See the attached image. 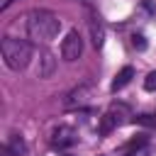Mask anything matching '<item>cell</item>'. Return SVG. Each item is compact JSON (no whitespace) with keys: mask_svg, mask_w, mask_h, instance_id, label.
Returning <instances> with one entry per match:
<instances>
[{"mask_svg":"<svg viewBox=\"0 0 156 156\" xmlns=\"http://www.w3.org/2000/svg\"><path fill=\"white\" fill-rule=\"evenodd\" d=\"M63 156H73V154H63Z\"/></svg>","mask_w":156,"mask_h":156,"instance_id":"obj_16","label":"cell"},{"mask_svg":"<svg viewBox=\"0 0 156 156\" xmlns=\"http://www.w3.org/2000/svg\"><path fill=\"white\" fill-rule=\"evenodd\" d=\"M90 34H93V46L100 49V46L105 44V32H102V27H100V22H98L95 17L90 20Z\"/></svg>","mask_w":156,"mask_h":156,"instance_id":"obj_11","label":"cell"},{"mask_svg":"<svg viewBox=\"0 0 156 156\" xmlns=\"http://www.w3.org/2000/svg\"><path fill=\"white\" fill-rule=\"evenodd\" d=\"M132 156H146V146H144V149H139V151H136V154H132Z\"/></svg>","mask_w":156,"mask_h":156,"instance_id":"obj_15","label":"cell"},{"mask_svg":"<svg viewBox=\"0 0 156 156\" xmlns=\"http://www.w3.org/2000/svg\"><path fill=\"white\" fill-rule=\"evenodd\" d=\"M83 54V39L76 29H71L61 41V58L63 61H78Z\"/></svg>","mask_w":156,"mask_h":156,"instance_id":"obj_4","label":"cell"},{"mask_svg":"<svg viewBox=\"0 0 156 156\" xmlns=\"http://www.w3.org/2000/svg\"><path fill=\"white\" fill-rule=\"evenodd\" d=\"M5 154L7 156H27V144L20 134H12L7 141H5Z\"/></svg>","mask_w":156,"mask_h":156,"instance_id":"obj_7","label":"cell"},{"mask_svg":"<svg viewBox=\"0 0 156 156\" xmlns=\"http://www.w3.org/2000/svg\"><path fill=\"white\" fill-rule=\"evenodd\" d=\"M93 98H95V90H93L90 85H78L76 90H71V93L66 95L63 105H66L68 110H73V107H88V105L93 102Z\"/></svg>","mask_w":156,"mask_h":156,"instance_id":"obj_5","label":"cell"},{"mask_svg":"<svg viewBox=\"0 0 156 156\" xmlns=\"http://www.w3.org/2000/svg\"><path fill=\"white\" fill-rule=\"evenodd\" d=\"M146 141H149V139H146V134H136V136H134V139H129V141H127L117 154H119V156H132V154H136L139 149H144V146H146Z\"/></svg>","mask_w":156,"mask_h":156,"instance_id":"obj_9","label":"cell"},{"mask_svg":"<svg viewBox=\"0 0 156 156\" xmlns=\"http://www.w3.org/2000/svg\"><path fill=\"white\" fill-rule=\"evenodd\" d=\"M0 51H2V61L10 71H22L27 68L29 58H32V46L29 41L24 39H17V37H5L2 44H0Z\"/></svg>","mask_w":156,"mask_h":156,"instance_id":"obj_2","label":"cell"},{"mask_svg":"<svg viewBox=\"0 0 156 156\" xmlns=\"http://www.w3.org/2000/svg\"><path fill=\"white\" fill-rule=\"evenodd\" d=\"M132 78H134V68H132V66H124V68H119V71H117V76L112 78V85H110V88L117 93V90L127 88Z\"/></svg>","mask_w":156,"mask_h":156,"instance_id":"obj_8","label":"cell"},{"mask_svg":"<svg viewBox=\"0 0 156 156\" xmlns=\"http://www.w3.org/2000/svg\"><path fill=\"white\" fill-rule=\"evenodd\" d=\"M127 117H132L129 110H127V105H122V102H112V105L105 110V115L100 117V134H110L112 129L122 127V124L127 122Z\"/></svg>","mask_w":156,"mask_h":156,"instance_id":"obj_3","label":"cell"},{"mask_svg":"<svg viewBox=\"0 0 156 156\" xmlns=\"http://www.w3.org/2000/svg\"><path fill=\"white\" fill-rule=\"evenodd\" d=\"M144 88H146V90H156V71H151V73L146 76V80H144Z\"/></svg>","mask_w":156,"mask_h":156,"instance_id":"obj_13","label":"cell"},{"mask_svg":"<svg viewBox=\"0 0 156 156\" xmlns=\"http://www.w3.org/2000/svg\"><path fill=\"white\" fill-rule=\"evenodd\" d=\"M54 68H56V58H54L49 51H44L41 58H39V68H37L39 78H49V76L54 73Z\"/></svg>","mask_w":156,"mask_h":156,"instance_id":"obj_10","label":"cell"},{"mask_svg":"<svg viewBox=\"0 0 156 156\" xmlns=\"http://www.w3.org/2000/svg\"><path fill=\"white\" fill-rule=\"evenodd\" d=\"M132 44H134L139 51H144V49H146V39H144L141 34H134V37H132Z\"/></svg>","mask_w":156,"mask_h":156,"instance_id":"obj_14","label":"cell"},{"mask_svg":"<svg viewBox=\"0 0 156 156\" xmlns=\"http://www.w3.org/2000/svg\"><path fill=\"white\" fill-rule=\"evenodd\" d=\"M132 122H134V124H139V127L156 129V115H149V112H144V115H134V117H132Z\"/></svg>","mask_w":156,"mask_h":156,"instance_id":"obj_12","label":"cell"},{"mask_svg":"<svg viewBox=\"0 0 156 156\" xmlns=\"http://www.w3.org/2000/svg\"><path fill=\"white\" fill-rule=\"evenodd\" d=\"M54 146H58V149H66V146H71V144H76L78 141V136H76V132L71 129V127H58L56 132H54Z\"/></svg>","mask_w":156,"mask_h":156,"instance_id":"obj_6","label":"cell"},{"mask_svg":"<svg viewBox=\"0 0 156 156\" xmlns=\"http://www.w3.org/2000/svg\"><path fill=\"white\" fill-rule=\"evenodd\" d=\"M61 32V20L49 12V10H34L27 15V37L34 39L37 44H49L58 37Z\"/></svg>","mask_w":156,"mask_h":156,"instance_id":"obj_1","label":"cell"}]
</instances>
